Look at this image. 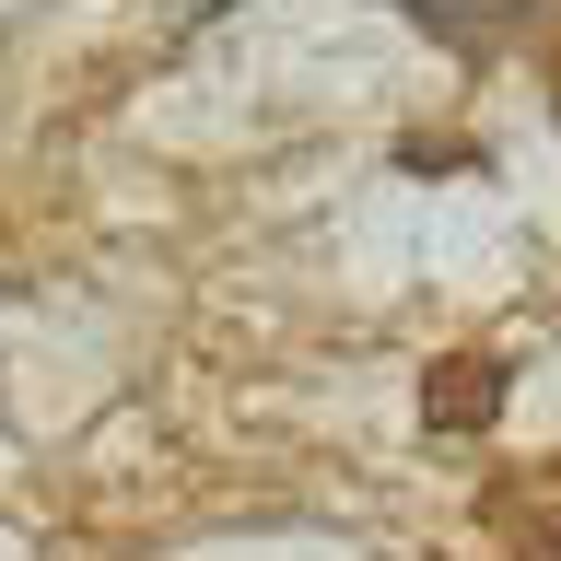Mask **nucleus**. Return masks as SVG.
I'll return each instance as SVG.
<instances>
[{
    "mask_svg": "<svg viewBox=\"0 0 561 561\" xmlns=\"http://www.w3.org/2000/svg\"><path fill=\"white\" fill-rule=\"evenodd\" d=\"M421 410H433V433H480V421L503 410V363H491V351H445V363L421 375Z\"/></svg>",
    "mask_w": 561,
    "mask_h": 561,
    "instance_id": "f257e3e1",
    "label": "nucleus"
}]
</instances>
